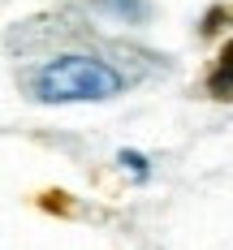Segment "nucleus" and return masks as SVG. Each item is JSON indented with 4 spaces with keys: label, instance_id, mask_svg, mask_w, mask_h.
<instances>
[{
    "label": "nucleus",
    "instance_id": "obj_1",
    "mask_svg": "<svg viewBox=\"0 0 233 250\" xmlns=\"http://www.w3.org/2000/svg\"><path fill=\"white\" fill-rule=\"evenodd\" d=\"M129 78L112 69L108 61L91 56V52H56L48 61L22 69L18 86L35 104H104L117 100L126 91Z\"/></svg>",
    "mask_w": 233,
    "mask_h": 250
},
{
    "label": "nucleus",
    "instance_id": "obj_2",
    "mask_svg": "<svg viewBox=\"0 0 233 250\" xmlns=\"http://www.w3.org/2000/svg\"><path fill=\"white\" fill-rule=\"evenodd\" d=\"M86 4L121 26H143L151 18V0H86Z\"/></svg>",
    "mask_w": 233,
    "mask_h": 250
},
{
    "label": "nucleus",
    "instance_id": "obj_3",
    "mask_svg": "<svg viewBox=\"0 0 233 250\" xmlns=\"http://www.w3.org/2000/svg\"><path fill=\"white\" fill-rule=\"evenodd\" d=\"M207 95H216V100H233V39L225 43L220 61H216V69H212V78H207Z\"/></svg>",
    "mask_w": 233,
    "mask_h": 250
},
{
    "label": "nucleus",
    "instance_id": "obj_4",
    "mask_svg": "<svg viewBox=\"0 0 233 250\" xmlns=\"http://www.w3.org/2000/svg\"><path fill=\"white\" fill-rule=\"evenodd\" d=\"M117 164L134 173V181H147L151 177V160L143 155V151H117Z\"/></svg>",
    "mask_w": 233,
    "mask_h": 250
},
{
    "label": "nucleus",
    "instance_id": "obj_5",
    "mask_svg": "<svg viewBox=\"0 0 233 250\" xmlns=\"http://www.w3.org/2000/svg\"><path fill=\"white\" fill-rule=\"evenodd\" d=\"M225 22H233V18L225 13V9H212V13L203 18V35H220V30H225Z\"/></svg>",
    "mask_w": 233,
    "mask_h": 250
}]
</instances>
